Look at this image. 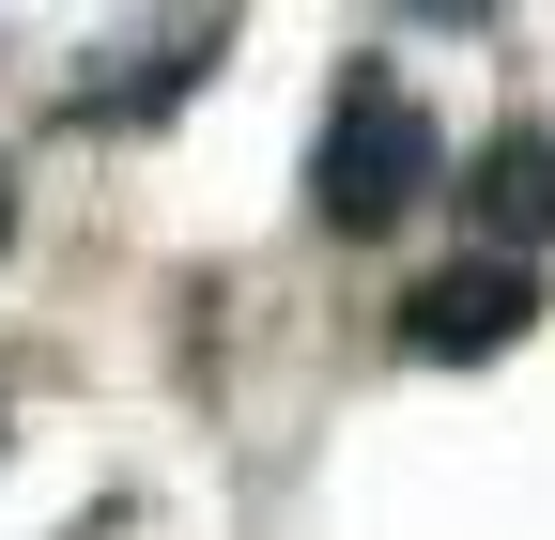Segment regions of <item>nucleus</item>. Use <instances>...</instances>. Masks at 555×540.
Returning a JSON list of instances; mask_svg holds the SVG:
<instances>
[{
    "mask_svg": "<svg viewBox=\"0 0 555 540\" xmlns=\"http://www.w3.org/2000/svg\"><path fill=\"white\" fill-rule=\"evenodd\" d=\"M448 185V140H433V108H416L386 62H356V78H339V108H324V140H309V217L324 232H401L416 201Z\"/></svg>",
    "mask_w": 555,
    "mask_h": 540,
    "instance_id": "obj_1",
    "label": "nucleus"
},
{
    "mask_svg": "<svg viewBox=\"0 0 555 540\" xmlns=\"http://www.w3.org/2000/svg\"><path fill=\"white\" fill-rule=\"evenodd\" d=\"M525 309H540V262L525 247H478V262H433V279L401 294V356H509L525 340Z\"/></svg>",
    "mask_w": 555,
    "mask_h": 540,
    "instance_id": "obj_2",
    "label": "nucleus"
},
{
    "mask_svg": "<svg viewBox=\"0 0 555 540\" xmlns=\"http://www.w3.org/2000/svg\"><path fill=\"white\" fill-rule=\"evenodd\" d=\"M463 201H478L494 247H555V124H494L478 170H463Z\"/></svg>",
    "mask_w": 555,
    "mask_h": 540,
    "instance_id": "obj_3",
    "label": "nucleus"
},
{
    "mask_svg": "<svg viewBox=\"0 0 555 540\" xmlns=\"http://www.w3.org/2000/svg\"><path fill=\"white\" fill-rule=\"evenodd\" d=\"M201 47H217V16H185V31H155V47H124V78H93L78 124H139V108H170V93L201 78Z\"/></svg>",
    "mask_w": 555,
    "mask_h": 540,
    "instance_id": "obj_4",
    "label": "nucleus"
},
{
    "mask_svg": "<svg viewBox=\"0 0 555 540\" xmlns=\"http://www.w3.org/2000/svg\"><path fill=\"white\" fill-rule=\"evenodd\" d=\"M401 16H416V31H478L494 0H401Z\"/></svg>",
    "mask_w": 555,
    "mask_h": 540,
    "instance_id": "obj_5",
    "label": "nucleus"
},
{
    "mask_svg": "<svg viewBox=\"0 0 555 540\" xmlns=\"http://www.w3.org/2000/svg\"><path fill=\"white\" fill-rule=\"evenodd\" d=\"M0 247H16V185H0Z\"/></svg>",
    "mask_w": 555,
    "mask_h": 540,
    "instance_id": "obj_6",
    "label": "nucleus"
},
{
    "mask_svg": "<svg viewBox=\"0 0 555 540\" xmlns=\"http://www.w3.org/2000/svg\"><path fill=\"white\" fill-rule=\"evenodd\" d=\"M0 417H16V401H0Z\"/></svg>",
    "mask_w": 555,
    "mask_h": 540,
    "instance_id": "obj_7",
    "label": "nucleus"
}]
</instances>
